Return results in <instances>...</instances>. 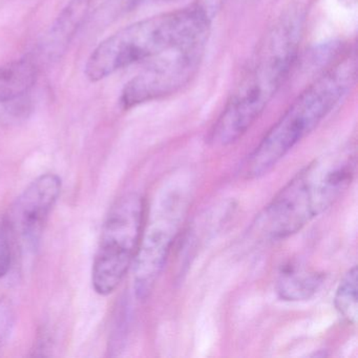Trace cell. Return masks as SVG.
I'll return each instance as SVG.
<instances>
[{"label":"cell","mask_w":358,"mask_h":358,"mask_svg":"<svg viewBox=\"0 0 358 358\" xmlns=\"http://www.w3.org/2000/svg\"><path fill=\"white\" fill-rule=\"evenodd\" d=\"M14 326V313L9 303L0 301V349L5 345Z\"/></svg>","instance_id":"5bb4252c"},{"label":"cell","mask_w":358,"mask_h":358,"mask_svg":"<svg viewBox=\"0 0 358 358\" xmlns=\"http://www.w3.org/2000/svg\"><path fill=\"white\" fill-rule=\"evenodd\" d=\"M62 192V180L53 173L37 178L14 203L6 222L10 236L24 246L35 248L45 222Z\"/></svg>","instance_id":"ba28073f"},{"label":"cell","mask_w":358,"mask_h":358,"mask_svg":"<svg viewBox=\"0 0 358 358\" xmlns=\"http://www.w3.org/2000/svg\"><path fill=\"white\" fill-rule=\"evenodd\" d=\"M208 35L188 39L150 59V66L125 85L121 106L131 108L169 97L183 89L200 69Z\"/></svg>","instance_id":"52a82bcc"},{"label":"cell","mask_w":358,"mask_h":358,"mask_svg":"<svg viewBox=\"0 0 358 358\" xmlns=\"http://www.w3.org/2000/svg\"><path fill=\"white\" fill-rule=\"evenodd\" d=\"M220 1L199 0L184 9L125 27L94 50L85 64V75L93 83L100 81L131 64L152 59L188 39L209 34Z\"/></svg>","instance_id":"3957f363"},{"label":"cell","mask_w":358,"mask_h":358,"mask_svg":"<svg viewBox=\"0 0 358 358\" xmlns=\"http://www.w3.org/2000/svg\"><path fill=\"white\" fill-rule=\"evenodd\" d=\"M91 0H70L41 43V54L49 60H57L66 53L69 45L87 18Z\"/></svg>","instance_id":"9c48e42d"},{"label":"cell","mask_w":358,"mask_h":358,"mask_svg":"<svg viewBox=\"0 0 358 358\" xmlns=\"http://www.w3.org/2000/svg\"><path fill=\"white\" fill-rule=\"evenodd\" d=\"M356 164L355 148L350 146L306 165L262 211L257 231L267 240L280 241L303 229L347 192Z\"/></svg>","instance_id":"6da1fadb"},{"label":"cell","mask_w":358,"mask_h":358,"mask_svg":"<svg viewBox=\"0 0 358 358\" xmlns=\"http://www.w3.org/2000/svg\"><path fill=\"white\" fill-rule=\"evenodd\" d=\"M145 220V204L137 194H125L110 209L102 228L93 265L96 292H114L127 275L137 252Z\"/></svg>","instance_id":"8992f818"},{"label":"cell","mask_w":358,"mask_h":358,"mask_svg":"<svg viewBox=\"0 0 358 358\" xmlns=\"http://www.w3.org/2000/svg\"><path fill=\"white\" fill-rule=\"evenodd\" d=\"M303 18H282L266 37L257 60L224 108L210 133L211 143L227 146L255 124L273 99L296 60Z\"/></svg>","instance_id":"7a4b0ae2"},{"label":"cell","mask_w":358,"mask_h":358,"mask_svg":"<svg viewBox=\"0 0 358 358\" xmlns=\"http://www.w3.org/2000/svg\"><path fill=\"white\" fill-rule=\"evenodd\" d=\"M356 80V59L349 56L305 90L259 145L247 157L241 175L247 180L268 175L280 160L336 108Z\"/></svg>","instance_id":"277c9868"},{"label":"cell","mask_w":358,"mask_h":358,"mask_svg":"<svg viewBox=\"0 0 358 358\" xmlns=\"http://www.w3.org/2000/svg\"><path fill=\"white\" fill-rule=\"evenodd\" d=\"M38 69L30 58L0 66V104L9 103L26 95L37 80Z\"/></svg>","instance_id":"8fae6325"},{"label":"cell","mask_w":358,"mask_h":358,"mask_svg":"<svg viewBox=\"0 0 358 358\" xmlns=\"http://www.w3.org/2000/svg\"><path fill=\"white\" fill-rule=\"evenodd\" d=\"M156 196L134 259V287L139 299L150 296L160 278L190 206L192 190L184 181H171Z\"/></svg>","instance_id":"5b68a950"},{"label":"cell","mask_w":358,"mask_h":358,"mask_svg":"<svg viewBox=\"0 0 358 358\" xmlns=\"http://www.w3.org/2000/svg\"><path fill=\"white\" fill-rule=\"evenodd\" d=\"M12 246L11 236L6 224L0 225V278L7 274L11 267Z\"/></svg>","instance_id":"4fadbf2b"},{"label":"cell","mask_w":358,"mask_h":358,"mask_svg":"<svg viewBox=\"0 0 358 358\" xmlns=\"http://www.w3.org/2000/svg\"><path fill=\"white\" fill-rule=\"evenodd\" d=\"M334 306L339 315L348 322L357 324V267L348 270L341 278L334 296Z\"/></svg>","instance_id":"7c38bea8"},{"label":"cell","mask_w":358,"mask_h":358,"mask_svg":"<svg viewBox=\"0 0 358 358\" xmlns=\"http://www.w3.org/2000/svg\"><path fill=\"white\" fill-rule=\"evenodd\" d=\"M320 272L308 269L295 262H289L278 273L276 290L278 296L287 301H301L311 299L324 284Z\"/></svg>","instance_id":"30bf717a"},{"label":"cell","mask_w":358,"mask_h":358,"mask_svg":"<svg viewBox=\"0 0 358 358\" xmlns=\"http://www.w3.org/2000/svg\"><path fill=\"white\" fill-rule=\"evenodd\" d=\"M156 1H163V3H171V1H178V0H156Z\"/></svg>","instance_id":"9a60e30c"}]
</instances>
